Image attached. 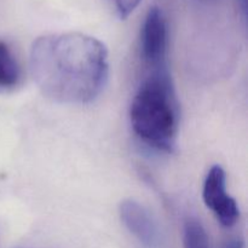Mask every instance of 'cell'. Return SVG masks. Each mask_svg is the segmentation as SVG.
<instances>
[{"mask_svg":"<svg viewBox=\"0 0 248 248\" xmlns=\"http://www.w3.org/2000/svg\"><path fill=\"white\" fill-rule=\"evenodd\" d=\"M202 196L205 205L223 227L230 228L236 224L240 211L236 201L227 193V177L220 166H213L206 176Z\"/></svg>","mask_w":248,"mask_h":248,"instance_id":"cell-4","label":"cell"},{"mask_svg":"<svg viewBox=\"0 0 248 248\" xmlns=\"http://www.w3.org/2000/svg\"><path fill=\"white\" fill-rule=\"evenodd\" d=\"M136 135L150 147L171 152L178 131V106L167 68L153 70L133 97L130 110Z\"/></svg>","mask_w":248,"mask_h":248,"instance_id":"cell-2","label":"cell"},{"mask_svg":"<svg viewBox=\"0 0 248 248\" xmlns=\"http://www.w3.org/2000/svg\"><path fill=\"white\" fill-rule=\"evenodd\" d=\"M184 248H210L206 230L195 218H189L184 224Z\"/></svg>","mask_w":248,"mask_h":248,"instance_id":"cell-7","label":"cell"},{"mask_svg":"<svg viewBox=\"0 0 248 248\" xmlns=\"http://www.w3.org/2000/svg\"><path fill=\"white\" fill-rule=\"evenodd\" d=\"M34 81L48 98L61 103H87L108 78V52L96 38L81 33L40 36L33 44Z\"/></svg>","mask_w":248,"mask_h":248,"instance_id":"cell-1","label":"cell"},{"mask_svg":"<svg viewBox=\"0 0 248 248\" xmlns=\"http://www.w3.org/2000/svg\"><path fill=\"white\" fill-rule=\"evenodd\" d=\"M19 81V67L6 43L0 40V91L12 89Z\"/></svg>","mask_w":248,"mask_h":248,"instance_id":"cell-6","label":"cell"},{"mask_svg":"<svg viewBox=\"0 0 248 248\" xmlns=\"http://www.w3.org/2000/svg\"><path fill=\"white\" fill-rule=\"evenodd\" d=\"M223 248H244V241L240 239H234V240H230L229 242L223 246Z\"/></svg>","mask_w":248,"mask_h":248,"instance_id":"cell-9","label":"cell"},{"mask_svg":"<svg viewBox=\"0 0 248 248\" xmlns=\"http://www.w3.org/2000/svg\"><path fill=\"white\" fill-rule=\"evenodd\" d=\"M111 1L120 18H126L135 11L136 7L140 5V0H111Z\"/></svg>","mask_w":248,"mask_h":248,"instance_id":"cell-8","label":"cell"},{"mask_svg":"<svg viewBox=\"0 0 248 248\" xmlns=\"http://www.w3.org/2000/svg\"><path fill=\"white\" fill-rule=\"evenodd\" d=\"M140 52L150 72L166 68L167 23L160 7L148 11L140 31Z\"/></svg>","mask_w":248,"mask_h":248,"instance_id":"cell-3","label":"cell"},{"mask_svg":"<svg viewBox=\"0 0 248 248\" xmlns=\"http://www.w3.org/2000/svg\"><path fill=\"white\" fill-rule=\"evenodd\" d=\"M121 220L128 232L144 248H161V234L149 211L133 200L124 201L120 206Z\"/></svg>","mask_w":248,"mask_h":248,"instance_id":"cell-5","label":"cell"}]
</instances>
